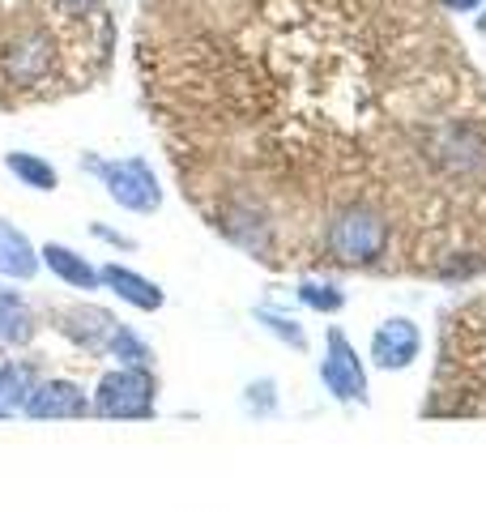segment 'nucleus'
<instances>
[{
    "label": "nucleus",
    "instance_id": "obj_10",
    "mask_svg": "<svg viewBox=\"0 0 486 512\" xmlns=\"http://www.w3.org/2000/svg\"><path fill=\"white\" fill-rule=\"evenodd\" d=\"M39 333V316L35 308L9 286H0V350H22L35 342Z\"/></svg>",
    "mask_w": 486,
    "mask_h": 512
},
{
    "label": "nucleus",
    "instance_id": "obj_4",
    "mask_svg": "<svg viewBox=\"0 0 486 512\" xmlns=\"http://www.w3.org/2000/svg\"><path fill=\"white\" fill-rule=\"evenodd\" d=\"M81 171L99 175V184L107 188V197L128 214H158L162 210V184L150 167V158H99V154H81Z\"/></svg>",
    "mask_w": 486,
    "mask_h": 512
},
{
    "label": "nucleus",
    "instance_id": "obj_7",
    "mask_svg": "<svg viewBox=\"0 0 486 512\" xmlns=\"http://www.w3.org/2000/svg\"><path fill=\"white\" fill-rule=\"evenodd\" d=\"M22 414L30 423H73V419H90V393L77 380L64 376H43L35 384V393L26 397Z\"/></svg>",
    "mask_w": 486,
    "mask_h": 512
},
{
    "label": "nucleus",
    "instance_id": "obj_22",
    "mask_svg": "<svg viewBox=\"0 0 486 512\" xmlns=\"http://www.w3.org/2000/svg\"><path fill=\"white\" fill-rule=\"evenodd\" d=\"M0 359H5V350H0Z\"/></svg>",
    "mask_w": 486,
    "mask_h": 512
},
{
    "label": "nucleus",
    "instance_id": "obj_17",
    "mask_svg": "<svg viewBox=\"0 0 486 512\" xmlns=\"http://www.w3.org/2000/svg\"><path fill=\"white\" fill-rule=\"evenodd\" d=\"M256 325H261L269 338H278L282 346H290V350H299V355H307V329L299 325L295 316H286V312H278V308H256Z\"/></svg>",
    "mask_w": 486,
    "mask_h": 512
},
{
    "label": "nucleus",
    "instance_id": "obj_2",
    "mask_svg": "<svg viewBox=\"0 0 486 512\" xmlns=\"http://www.w3.org/2000/svg\"><path fill=\"white\" fill-rule=\"evenodd\" d=\"M116 56L107 0H0V107H39L90 90Z\"/></svg>",
    "mask_w": 486,
    "mask_h": 512
},
{
    "label": "nucleus",
    "instance_id": "obj_8",
    "mask_svg": "<svg viewBox=\"0 0 486 512\" xmlns=\"http://www.w3.org/2000/svg\"><path fill=\"white\" fill-rule=\"evenodd\" d=\"M367 359L371 367L380 372H405L423 359V329L414 325L410 316H388L371 333V346H367Z\"/></svg>",
    "mask_w": 486,
    "mask_h": 512
},
{
    "label": "nucleus",
    "instance_id": "obj_15",
    "mask_svg": "<svg viewBox=\"0 0 486 512\" xmlns=\"http://www.w3.org/2000/svg\"><path fill=\"white\" fill-rule=\"evenodd\" d=\"M39 367L30 363H13V359H0V410L5 414H18L26 406V397L35 393L39 384Z\"/></svg>",
    "mask_w": 486,
    "mask_h": 512
},
{
    "label": "nucleus",
    "instance_id": "obj_11",
    "mask_svg": "<svg viewBox=\"0 0 486 512\" xmlns=\"http://www.w3.org/2000/svg\"><path fill=\"white\" fill-rule=\"evenodd\" d=\"M39 261L52 269V274H56L64 286H73V291H103L99 269H94L86 256H81L77 248H69V244H43V248H39Z\"/></svg>",
    "mask_w": 486,
    "mask_h": 512
},
{
    "label": "nucleus",
    "instance_id": "obj_16",
    "mask_svg": "<svg viewBox=\"0 0 486 512\" xmlns=\"http://www.w3.org/2000/svg\"><path fill=\"white\" fill-rule=\"evenodd\" d=\"M103 359H116L120 367H154V346L141 338L137 329H128L124 320H120V329L111 333V342H107V355Z\"/></svg>",
    "mask_w": 486,
    "mask_h": 512
},
{
    "label": "nucleus",
    "instance_id": "obj_20",
    "mask_svg": "<svg viewBox=\"0 0 486 512\" xmlns=\"http://www.w3.org/2000/svg\"><path fill=\"white\" fill-rule=\"evenodd\" d=\"M444 13H469V9H478V0H440Z\"/></svg>",
    "mask_w": 486,
    "mask_h": 512
},
{
    "label": "nucleus",
    "instance_id": "obj_9",
    "mask_svg": "<svg viewBox=\"0 0 486 512\" xmlns=\"http://www.w3.org/2000/svg\"><path fill=\"white\" fill-rule=\"evenodd\" d=\"M99 278H103V291L120 295L128 308H137V312H158L162 303H167V291H162L158 282H150L145 274H137V269H128V265H120V261L103 265Z\"/></svg>",
    "mask_w": 486,
    "mask_h": 512
},
{
    "label": "nucleus",
    "instance_id": "obj_13",
    "mask_svg": "<svg viewBox=\"0 0 486 512\" xmlns=\"http://www.w3.org/2000/svg\"><path fill=\"white\" fill-rule=\"evenodd\" d=\"M5 171H9L22 188H30V192H56V188H60V171L47 163V158L30 154V150H9V154H5Z\"/></svg>",
    "mask_w": 486,
    "mask_h": 512
},
{
    "label": "nucleus",
    "instance_id": "obj_5",
    "mask_svg": "<svg viewBox=\"0 0 486 512\" xmlns=\"http://www.w3.org/2000/svg\"><path fill=\"white\" fill-rule=\"evenodd\" d=\"M320 384L333 402L342 406H371V384H367V363L346 338V329L329 325L324 333V359H320Z\"/></svg>",
    "mask_w": 486,
    "mask_h": 512
},
{
    "label": "nucleus",
    "instance_id": "obj_19",
    "mask_svg": "<svg viewBox=\"0 0 486 512\" xmlns=\"http://www.w3.org/2000/svg\"><path fill=\"white\" fill-rule=\"evenodd\" d=\"M90 235H94V239H103V244H111L116 252H137V239H133V235H120V231L103 227V222H94V227H90Z\"/></svg>",
    "mask_w": 486,
    "mask_h": 512
},
{
    "label": "nucleus",
    "instance_id": "obj_1",
    "mask_svg": "<svg viewBox=\"0 0 486 512\" xmlns=\"http://www.w3.org/2000/svg\"><path fill=\"white\" fill-rule=\"evenodd\" d=\"M440 0H145L141 90L184 201L265 269L371 205L401 278L486 274V94Z\"/></svg>",
    "mask_w": 486,
    "mask_h": 512
},
{
    "label": "nucleus",
    "instance_id": "obj_18",
    "mask_svg": "<svg viewBox=\"0 0 486 512\" xmlns=\"http://www.w3.org/2000/svg\"><path fill=\"white\" fill-rule=\"evenodd\" d=\"M243 414H248V419H269V414H278V384L269 376L252 380L248 389H243Z\"/></svg>",
    "mask_w": 486,
    "mask_h": 512
},
{
    "label": "nucleus",
    "instance_id": "obj_3",
    "mask_svg": "<svg viewBox=\"0 0 486 512\" xmlns=\"http://www.w3.org/2000/svg\"><path fill=\"white\" fill-rule=\"evenodd\" d=\"M158 410V376L154 367H111L90 393V419L111 423H145Z\"/></svg>",
    "mask_w": 486,
    "mask_h": 512
},
{
    "label": "nucleus",
    "instance_id": "obj_6",
    "mask_svg": "<svg viewBox=\"0 0 486 512\" xmlns=\"http://www.w3.org/2000/svg\"><path fill=\"white\" fill-rule=\"evenodd\" d=\"M52 329L64 342H73L77 350L103 359L111 333L120 329V320H116V312L99 308V303H69V308H52Z\"/></svg>",
    "mask_w": 486,
    "mask_h": 512
},
{
    "label": "nucleus",
    "instance_id": "obj_12",
    "mask_svg": "<svg viewBox=\"0 0 486 512\" xmlns=\"http://www.w3.org/2000/svg\"><path fill=\"white\" fill-rule=\"evenodd\" d=\"M43 269L39 248L26 239V231H18L13 222L0 218V278L13 282H30Z\"/></svg>",
    "mask_w": 486,
    "mask_h": 512
},
{
    "label": "nucleus",
    "instance_id": "obj_14",
    "mask_svg": "<svg viewBox=\"0 0 486 512\" xmlns=\"http://www.w3.org/2000/svg\"><path fill=\"white\" fill-rule=\"evenodd\" d=\"M295 299L307 312H320V316H333V312L346 308V291L333 274H303L295 286Z\"/></svg>",
    "mask_w": 486,
    "mask_h": 512
},
{
    "label": "nucleus",
    "instance_id": "obj_21",
    "mask_svg": "<svg viewBox=\"0 0 486 512\" xmlns=\"http://www.w3.org/2000/svg\"><path fill=\"white\" fill-rule=\"evenodd\" d=\"M5 419H13V414H5V410H0V423H5Z\"/></svg>",
    "mask_w": 486,
    "mask_h": 512
}]
</instances>
